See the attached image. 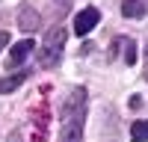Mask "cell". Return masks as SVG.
<instances>
[{
    "label": "cell",
    "instance_id": "cell-1",
    "mask_svg": "<svg viewBox=\"0 0 148 142\" xmlns=\"http://www.w3.org/2000/svg\"><path fill=\"white\" fill-rule=\"evenodd\" d=\"M83 118H86V89H71L59 110V139L62 142H83Z\"/></svg>",
    "mask_w": 148,
    "mask_h": 142
},
{
    "label": "cell",
    "instance_id": "cell-2",
    "mask_svg": "<svg viewBox=\"0 0 148 142\" xmlns=\"http://www.w3.org/2000/svg\"><path fill=\"white\" fill-rule=\"evenodd\" d=\"M62 47H65V30L56 24L53 30L45 33V42H42V51H39V65H42V68H53V65L59 62Z\"/></svg>",
    "mask_w": 148,
    "mask_h": 142
},
{
    "label": "cell",
    "instance_id": "cell-3",
    "mask_svg": "<svg viewBox=\"0 0 148 142\" xmlns=\"http://www.w3.org/2000/svg\"><path fill=\"white\" fill-rule=\"evenodd\" d=\"M98 21H101V12L95 6H86V9H80V15L74 18V33L77 36H89L98 27Z\"/></svg>",
    "mask_w": 148,
    "mask_h": 142
},
{
    "label": "cell",
    "instance_id": "cell-4",
    "mask_svg": "<svg viewBox=\"0 0 148 142\" xmlns=\"http://www.w3.org/2000/svg\"><path fill=\"white\" fill-rule=\"evenodd\" d=\"M30 53H33V39H24L18 44H12L9 47V56H6V68H18Z\"/></svg>",
    "mask_w": 148,
    "mask_h": 142
},
{
    "label": "cell",
    "instance_id": "cell-5",
    "mask_svg": "<svg viewBox=\"0 0 148 142\" xmlns=\"http://www.w3.org/2000/svg\"><path fill=\"white\" fill-rule=\"evenodd\" d=\"M39 27H42V15H39V12H36L33 6L21 9V15H18V30L33 33V30H39Z\"/></svg>",
    "mask_w": 148,
    "mask_h": 142
},
{
    "label": "cell",
    "instance_id": "cell-6",
    "mask_svg": "<svg viewBox=\"0 0 148 142\" xmlns=\"http://www.w3.org/2000/svg\"><path fill=\"white\" fill-rule=\"evenodd\" d=\"M148 12V0H121V15L125 18H142Z\"/></svg>",
    "mask_w": 148,
    "mask_h": 142
},
{
    "label": "cell",
    "instance_id": "cell-7",
    "mask_svg": "<svg viewBox=\"0 0 148 142\" xmlns=\"http://www.w3.org/2000/svg\"><path fill=\"white\" fill-rule=\"evenodd\" d=\"M27 80V71H18V74H9V77H3L0 80V95H6V92H15L21 83Z\"/></svg>",
    "mask_w": 148,
    "mask_h": 142
},
{
    "label": "cell",
    "instance_id": "cell-8",
    "mask_svg": "<svg viewBox=\"0 0 148 142\" xmlns=\"http://www.w3.org/2000/svg\"><path fill=\"white\" fill-rule=\"evenodd\" d=\"M130 142H148V118H139L130 124Z\"/></svg>",
    "mask_w": 148,
    "mask_h": 142
},
{
    "label": "cell",
    "instance_id": "cell-9",
    "mask_svg": "<svg viewBox=\"0 0 148 142\" xmlns=\"http://www.w3.org/2000/svg\"><path fill=\"white\" fill-rule=\"evenodd\" d=\"M121 51H125V53H121V59H125L127 65L136 62V42H133V39H121Z\"/></svg>",
    "mask_w": 148,
    "mask_h": 142
},
{
    "label": "cell",
    "instance_id": "cell-10",
    "mask_svg": "<svg viewBox=\"0 0 148 142\" xmlns=\"http://www.w3.org/2000/svg\"><path fill=\"white\" fill-rule=\"evenodd\" d=\"M51 3H53V15L56 18H65L71 12V0H51Z\"/></svg>",
    "mask_w": 148,
    "mask_h": 142
},
{
    "label": "cell",
    "instance_id": "cell-11",
    "mask_svg": "<svg viewBox=\"0 0 148 142\" xmlns=\"http://www.w3.org/2000/svg\"><path fill=\"white\" fill-rule=\"evenodd\" d=\"M130 106H133V110H139V106H142V98H139V95H133V98H130Z\"/></svg>",
    "mask_w": 148,
    "mask_h": 142
},
{
    "label": "cell",
    "instance_id": "cell-12",
    "mask_svg": "<svg viewBox=\"0 0 148 142\" xmlns=\"http://www.w3.org/2000/svg\"><path fill=\"white\" fill-rule=\"evenodd\" d=\"M6 44H9V33L0 30V47H6Z\"/></svg>",
    "mask_w": 148,
    "mask_h": 142
},
{
    "label": "cell",
    "instance_id": "cell-13",
    "mask_svg": "<svg viewBox=\"0 0 148 142\" xmlns=\"http://www.w3.org/2000/svg\"><path fill=\"white\" fill-rule=\"evenodd\" d=\"M145 77H148V74H145Z\"/></svg>",
    "mask_w": 148,
    "mask_h": 142
}]
</instances>
